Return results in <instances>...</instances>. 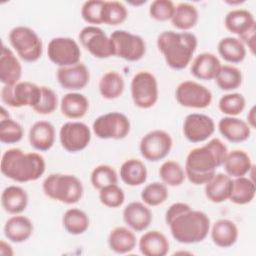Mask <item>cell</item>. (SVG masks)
Returning a JSON list of instances; mask_svg holds the SVG:
<instances>
[{
	"label": "cell",
	"mask_w": 256,
	"mask_h": 256,
	"mask_svg": "<svg viewBox=\"0 0 256 256\" xmlns=\"http://www.w3.org/2000/svg\"><path fill=\"white\" fill-rule=\"evenodd\" d=\"M165 221L172 237L182 244L199 243L210 232L208 215L184 202L173 203L165 213Z\"/></svg>",
	"instance_id": "cell-1"
},
{
	"label": "cell",
	"mask_w": 256,
	"mask_h": 256,
	"mask_svg": "<svg viewBox=\"0 0 256 256\" xmlns=\"http://www.w3.org/2000/svg\"><path fill=\"white\" fill-rule=\"evenodd\" d=\"M228 153L227 146L219 139L212 138L203 146L189 151L185 162V175L194 185L206 184L223 165Z\"/></svg>",
	"instance_id": "cell-2"
},
{
	"label": "cell",
	"mask_w": 256,
	"mask_h": 256,
	"mask_svg": "<svg viewBox=\"0 0 256 256\" xmlns=\"http://www.w3.org/2000/svg\"><path fill=\"white\" fill-rule=\"evenodd\" d=\"M0 168L8 179L25 183L38 180L45 172L46 162L39 153L10 148L3 153Z\"/></svg>",
	"instance_id": "cell-3"
},
{
	"label": "cell",
	"mask_w": 256,
	"mask_h": 256,
	"mask_svg": "<svg viewBox=\"0 0 256 256\" xmlns=\"http://www.w3.org/2000/svg\"><path fill=\"white\" fill-rule=\"evenodd\" d=\"M197 37L187 31H164L157 37V47L166 64L174 70L186 68L196 51Z\"/></svg>",
	"instance_id": "cell-4"
},
{
	"label": "cell",
	"mask_w": 256,
	"mask_h": 256,
	"mask_svg": "<svg viewBox=\"0 0 256 256\" xmlns=\"http://www.w3.org/2000/svg\"><path fill=\"white\" fill-rule=\"evenodd\" d=\"M44 194L55 201L64 204H75L83 196V185L78 177L71 174L52 173L43 183Z\"/></svg>",
	"instance_id": "cell-5"
},
{
	"label": "cell",
	"mask_w": 256,
	"mask_h": 256,
	"mask_svg": "<svg viewBox=\"0 0 256 256\" xmlns=\"http://www.w3.org/2000/svg\"><path fill=\"white\" fill-rule=\"evenodd\" d=\"M8 38L21 60L31 63L41 58L43 43L33 29L27 26H16L9 32Z\"/></svg>",
	"instance_id": "cell-6"
},
{
	"label": "cell",
	"mask_w": 256,
	"mask_h": 256,
	"mask_svg": "<svg viewBox=\"0 0 256 256\" xmlns=\"http://www.w3.org/2000/svg\"><path fill=\"white\" fill-rule=\"evenodd\" d=\"M41 86L30 81H19L14 85H3L1 88V101L3 104L13 107H31L39 103L41 98Z\"/></svg>",
	"instance_id": "cell-7"
},
{
	"label": "cell",
	"mask_w": 256,
	"mask_h": 256,
	"mask_svg": "<svg viewBox=\"0 0 256 256\" xmlns=\"http://www.w3.org/2000/svg\"><path fill=\"white\" fill-rule=\"evenodd\" d=\"M130 90L133 103L141 109L153 107L158 100V82L156 77L149 71L136 73L131 80Z\"/></svg>",
	"instance_id": "cell-8"
},
{
	"label": "cell",
	"mask_w": 256,
	"mask_h": 256,
	"mask_svg": "<svg viewBox=\"0 0 256 256\" xmlns=\"http://www.w3.org/2000/svg\"><path fill=\"white\" fill-rule=\"evenodd\" d=\"M131 124L128 117L116 111L98 116L92 125L94 134L100 139H124L128 136Z\"/></svg>",
	"instance_id": "cell-9"
},
{
	"label": "cell",
	"mask_w": 256,
	"mask_h": 256,
	"mask_svg": "<svg viewBox=\"0 0 256 256\" xmlns=\"http://www.w3.org/2000/svg\"><path fill=\"white\" fill-rule=\"evenodd\" d=\"M110 39L114 47V55L126 61L135 62L143 58L146 53V43L139 35L126 30H115Z\"/></svg>",
	"instance_id": "cell-10"
},
{
	"label": "cell",
	"mask_w": 256,
	"mask_h": 256,
	"mask_svg": "<svg viewBox=\"0 0 256 256\" xmlns=\"http://www.w3.org/2000/svg\"><path fill=\"white\" fill-rule=\"evenodd\" d=\"M81 45L95 58L106 59L114 55V47L110 36L100 27L88 25L79 33Z\"/></svg>",
	"instance_id": "cell-11"
},
{
	"label": "cell",
	"mask_w": 256,
	"mask_h": 256,
	"mask_svg": "<svg viewBox=\"0 0 256 256\" xmlns=\"http://www.w3.org/2000/svg\"><path fill=\"white\" fill-rule=\"evenodd\" d=\"M173 145L169 133L156 129L145 134L139 144L142 157L150 162H157L164 159L171 151Z\"/></svg>",
	"instance_id": "cell-12"
},
{
	"label": "cell",
	"mask_w": 256,
	"mask_h": 256,
	"mask_svg": "<svg viewBox=\"0 0 256 256\" xmlns=\"http://www.w3.org/2000/svg\"><path fill=\"white\" fill-rule=\"evenodd\" d=\"M47 55L49 60L58 67H66L80 62L81 50L74 39L55 37L48 43Z\"/></svg>",
	"instance_id": "cell-13"
},
{
	"label": "cell",
	"mask_w": 256,
	"mask_h": 256,
	"mask_svg": "<svg viewBox=\"0 0 256 256\" xmlns=\"http://www.w3.org/2000/svg\"><path fill=\"white\" fill-rule=\"evenodd\" d=\"M175 98L183 107L203 109L211 104L212 93L204 85L196 81L187 80L177 86Z\"/></svg>",
	"instance_id": "cell-14"
},
{
	"label": "cell",
	"mask_w": 256,
	"mask_h": 256,
	"mask_svg": "<svg viewBox=\"0 0 256 256\" xmlns=\"http://www.w3.org/2000/svg\"><path fill=\"white\" fill-rule=\"evenodd\" d=\"M61 146L68 152L75 153L84 150L91 141V130L83 122L69 121L64 123L59 131Z\"/></svg>",
	"instance_id": "cell-15"
},
{
	"label": "cell",
	"mask_w": 256,
	"mask_h": 256,
	"mask_svg": "<svg viewBox=\"0 0 256 256\" xmlns=\"http://www.w3.org/2000/svg\"><path fill=\"white\" fill-rule=\"evenodd\" d=\"M215 131L214 120L202 113L188 114L183 122V134L192 143H200L209 139Z\"/></svg>",
	"instance_id": "cell-16"
},
{
	"label": "cell",
	"mask_w": 256,
	"mask_h": 256,
	"mask_svg": "<svg viewBox=\"0 0 256 256\" xmlns=\"http://www.w3.org/2000/svg\"><path fill=\"white\" fill-rule=\"evenodd\" d=\"M56 76L60 86L71 92L85 88L90 80V72L82 62L71 66L59 67Z\"/></svg>",
	"instance_id": "cell-17"
},
{
	"label": "cell",
	"mask_w": 256,
	"mask_h": 256,
	"mask_svg": "<svg viewBox=\"0 0 256 256\" xmlns=\"http://www.w3.org/2000/svg\"><path fill=\"white\" fill-rule=\"evenodd\" d=\"M152 219L153 215L151 210L142 202H130L123 210L124 222L136 232L146 230L150 226Z\"/></svg>",
	"instance_id": "cell-18"
},
{
	"label": "cell",
	"mask_w": 256,
	"mask_h": 256,
	"mask_svg": "<svg viewBox=\"0 0 256 256\" xmlns=\"http://www.w3.org/2000/svg\"><path fill=\"white\" fill-rule=\"evenodd\" d=\"M22 65L14 52L2 44L0 56V81L3 85H14L20 81Z\"/></svg>",
	"instance_id": "cell-19"
},
{
	"label": "cell",
	"mask_w": 256,
	"mask_h": 256,
	"mask_svg": "<svg viewBox=\"0 0 256 256\" xmlns=\"http://www.w3.org/2000/svg\"><path fill=\"white\" fill-rule=\"evenodd\" d=\"M218 130L220 134L232 143L246 141L251 134V128L247 122L235 116H226L219 120Z\"/></svg>",
	"instance_id": "cell-20"
},
{
	"label": "cell",
	"mask_w": 256,
	"mask_h": 256,
	"mask_svg": "<svg viewBox=\"0 0 256 256\" xmlns=\"http://www.w3.org/2000/svg\"><path fill=\"white\" fill-rule=\"evenodd\" d=\"M221 66V62L215 54L204 52L194 58L190 72L199 80L209 81L216 78Z\"/></svg>",
	"instance_id": "cell-21"
},
{
	"label": "cell",
	"mask_w": 256,
	"mask_h": 256,
	"mask_svg": "<svg viewBox=\"0 0 256 256\" xmlns=\"http://www.w3.org/2000/svg\"><path fill=\"white\" fill-rule=\"evenodd\" d=\"M30 145L38 151H48L55 142V128L49 121L35 122L28 134Z\"/></svg>",
	"instance_id": "cell-22"
},
{
	"label": "cell",
	"mask_w": 256,
	"mask_h": 256,
	"mask_svg": "<svg viewBox=\"0 0 256 256\" xmlns=\"http://www.w3.org/2000/svg\"><path fill=\"white\" fill-rule=\"evenodd\" d=\"M226 29L237 35L239 38L251 30L256 29V22L253 14L246 9H234L229 11L224 19Z\"/></svg>",
	"instance_id": "cell-23"
},
{
	"label": "cell",
	"mask_w": 256,
	"mask_h": 256,
	"mask_svg": "<svg viewBox=\"0 0 256 256\" xmlns=\"http://www.w3.org/2000/svg\"><path fill=\"white\" fill-rule=\"evenodd\" d=\"M138 246L140 252L145 256H165L170 249L168 239L158 230L145 232L140 237Z\"/></svg>",
	"instance_id": "cell-24"
},
{
	"label": "cell",
	"mask_w": 256,
	"mask_h": 256,
	"mask_svg": "<svg viewBox=\"0 0 256 256\" xmlns=\"http://www.w3.org/2000/svg\"><path fill=\"white\" fill-rule=\"evenodd\" d=\"M32 221L23 215H14L10 217L4 225L5 237L13 243H22L28 240L33 233Z\"/></svg>",
	"instance_id": "cell-25"
},
{
	"label": "cell",
	"mask_w": 256,
	"mask_h": 256,
	"mask_svg": "<svg viewBox=\"0 0 256 256\" xmlns=\"http://www.w3.org/2000/svg\"><path fill=\"white\" fill-rule=\"evenodd\" d=\"M1 205L5 212L17 215L25 211L28 205L27 192L20 186L10 185L1 194Z\"/></svg>",
	"instance_id": "cell-26"
},
{
	"label": "cell",
	"mask_w": 256,
	"mask_h": 256,
	"mask_svg": "<svg viewBox=\"0 0 256 256\" xmlns=\"http://www.w3.org/2000/svg\"><path fill=\"white\" fill-rule=\"evenodd\" d=\"M226 174L230 177H242L250 173L253 169L252 161L247 152L240 149H234L227 153L223 163Z\"/></svg>",
	"instance_id": "cell-27"
},
{
	"label": "cell",
	"mask_w": 256,
	"mask_h": 256,
	"mask_svg": "<svg viewBox=\"0 0 256 256\" xmlns=\"http://www.w3.org/2000/svg\"><path fill=\"white\" fill-rule=\"evenodd\" d=\"M232 177L224 173H216L205 184V195L213 203H222L229 199L232 188Z\"/></svg>",
	"instance_id": "cell-28"
},
{
	"label": "cell",
	"mask_w": 256,
	"mask_h": 256,
	"mask_svg": "<svg viewBox=\"0 0 256 256\" xmlns=\"http://www.w3.org/2000/svg\"><path fill=\"white\" fill-rule=\"evenodd\" d=\"M211 239L215 245L221 248L233 246L238 239V228L229 219H219L211 227Z\"/></svg>",
	"instance_id": "cell-29"
},
{
	"label": "cell",
	"mask_w": 256,
	"mask_h": 256,
	"mask_svg": "<svg viewBox=\"0 0 256 256\" xmlns=\"http://www.w3.org/2000/svg\"><path fill=\"white\" fill-rule=\"evenodd\" d=\"M88 109V99L85 95L78 92L65 94L60 102L61 113L68 119H80L86 115Z\"/></svg>",
	"instance_id": "cell-30"
},
{
	"label": "cell",
	"mask_w": 256,
	"mask_h": 256,
	"mask_svg": "<svg viewBox=\"0 0 256 256\" xmlns=\"http://www.w3.org/2000/svg\"><path fill=\"white\" fill-rule=\"evenodd\" d=\"M147 168L145 164L136 158L124 161L120 167V178L128 186H139L147 179Z\"/></svg>",
	"instance_id": "cell-31"
},
{
	"label": "cell",
	"mask_w": 256,
	"mask_h": 256,
	"mask_svg": "<svg viewBox=\"0 0 256 256\" xmlns=\"http://www.w3.org/2000/svg\"><path fill=\"white\" fill-rule=\"evenodd\" d=\"M108 245L115 253L126 254L135 248L136 236L126 227H116L111 230L108 236Z\"/></svg>",
	"instance_id": "cell-32"
},
{
	"label": "cell",
	"mask_w": 256,
	"mask_h": 256,
	"mask_svg": "<svg viewBox=\"0 0 256 256\" xmlns=\"http://www.w3.org/2000/svg\"><path fill=\"white\" fill-rule=\"evenodd\" d=\"M219 55L228 63L237 64L246 57V46L237 37H224L217 46Z\"/></svg>",
	"instance_id": "cell-33"
},
{
	"label": "cell",
	"mask_w": 256,
	"mask_h": 256,
	"mask_svg": "<svg viewBox=\"0 0 256 256\" xmlns=\"http://www.w3.org/2000/svg\"><path fill=\"white\" fill-rule=\"evenodd\" d=\"M256 187L253 179L242 176L232 180V188L229 200L238 205L250 203L255 197Z\"/></svg>",
	"instance_id": "cell-34"
},
{
	"label": "cell",
	"mask_w": 256,
	"mask_h": 256,
	"mask_svg": "<svg viewBox=\"0 0 256 256\" xmlns=\"http://www.w3.org/2000/svg\"><path fill=\"white\" fill-rule=\"evenodd\" d=\"M199 19L197 8L187 2L176 5L174 15L171 19L172 25L181 31H188L196 26Z\"/></svg>",
	"instance_id": "cell-35"
},
{
	"label": "cell",
	"mask_w": 256,
	"mask_h": 256,
	"mask_svg": "<svg viewBox=\"0 0 256 256\" xmlns=\"http://www.w3.org/2000/svg\"><path fill=\"white\" fill-rule=\"evenodd\" d=\"M98 88L103 98L107 100L117 99L124 92L125 81L117 71H108L101 77Z\"/></svg>",
	"instance_id": "cell-36"
},
{
	"label": "cell",
	"mask_w": 256,
	"mask_h": 256,
	"mask_svg": "<svg viewBox=\"0 0 256 256\" xmlns=\"http://www.w3.org/2000/svg\"><path fill=\"white\" fill-rule=\"evenodd\" d=\"M24 135L22 126L10 118L5 108L1 107L0 113V141L3 144H14L19 142Z\"/></svg>",
	"instance_id": "cell-37"
},
{
	"label": "cell",
	"mask_w": 256,
	"mask_h": 256,
	"mask_svg": "<svg viewBox=\"0 0 256 256\" xmlns=\"http://www.w3.org/2000/svg\"><path fill=\"white\" fill-rule=\"evenodd\" d=\"M63 227L72 235H80L86 232L89 227V217L81 209L70 208L66 210L62 218Z\"/></svg>",
	"instance_id": "cell-38"
},
{
	"label": "cell",
	"mask_w": 256,
	"mask_h": 256,
	"mask_svg": "<svg viewBox=\"0 0 256 256\" xmlns=\"http://www.w3.org/2000/svg\"><path fill=\"white\" fill-rule=\"evenodd\" d=\"M242 80L243 76L240 69L232 65H222L215 78L217 86L223 91H232L239 88Z\"/></svg>",
	"instance_id": "cell-39"
},
{
	"label": "cell",
	"mask_w": 256,
	"mask_h": 256,
	"mask_svg": "<svg viewBox=\"0 0 256 256\" xmlns=\"http://www.w3.org/2000/svg\"><path fill=\"white\" fill-rule=\"evenodd\" d=\"M159 176L164 184L172 187L180 186L186 178L183 167L174 160H167L162 163Z\"/></svg>",
	"instance_id": "cell-40"
},
{
	"label": "cell",
	"mask_w": 256,
	"mask_h": 256,
	"mask_svg": "<svg viewBox=\"0 0 256 256\" xmlns=\"http://www.w3.org/2000/svg\"><path fill=\"white\" fill-rule=\"evenodd\" d=\"M128 16L127 8L119 1H104L102 9V23L116 26L122 24Z\"/></svg>",
	"instance_id": "cell-41"
},
{
	"label": "cell",
	"mask_w": 256,
	"mask_h": 256,
	"mask_svg": "<svg viewBox=\"0 0 256 256\" xmlns=\"http://www.w3.org/2000/svg\"><path fill=\"white\" fill-rule=\"evenodd\" d=\"M169 196L167 185L163 182H152L147 184L142 192L141 199L147 206H158L163 204Z\"/></svg>",
	"instance_id": "cell-42"
},
{
	"label": "cell",
	"mask_w": 256,
	"mask_h": 256,
	"mask_svg": "<svg viewBox=\"0 0 256 256\" xmlns=\"http://www.w3.org/2000/svg\"><path fill=\"white\" fill-rule=\"evenodd\" d=\"M91 184L97 189L101 190L102 188L118 183V175L113 167L106 164H101L96 166L91 172Z\"/></svg>",
	"instance_id": "cell-43"
},
{
	"label": "cell",
	"mask_w": 256,
	"mask_h": 256,
	"mask_svg": "<svg viewBox=\"0 0 256 256\" xmlns=\"http://www.w3.org/2000/svg\"><path fill=\"white\" fill-rule=\"evenodd\" d=\"M246 105L244 96L240 93H227L223 95L219 102V110L227 116H237L242 113Z\"/></svg>",
	"instance_id": "cell-44"
},
{
	"label": "cell",
	"mask_w": 256,
	"mask_h": 256,
	"mask_svg": "<svg viewBox=\"0 0 256 256\" xmlns=\"http://www.w3.org/2000/svg\"><path fill=\"white\" fill-rule=\"evenodd\" d=\"M99 200L106 207L118 208L124 203L125 194L121 187L112 184L99 190Z\"/></svg>",
	"instance_id": "cell-45"
},
{
	"label": "cell",
	"mask_w": 256,
	"mask_h": 256,
	"mask_svg": "<svg viewBox=\"0 0 256 256\" xmlns=\"http://www.w3.org/2000/svg\"><path fill=\"white\" fill-rule=\"evenodd\" d=\"M41 98L39 103L33 110L41 115H48L53 113L58 106V97L53 89L47 86H41Z\"/></svg>",
	"instance_id": "cell-46"
},
{
	"label": "cell",
	"mask_w": 256,
	"mask_h": 256,
	"mask_svg": "<svg viewBox=\"0 0 256 256\" xmlns=\"http://www.w3.org/2000/svg\"><path fill=\"white\" fill-rule=\"evenodd\" d=\"M175 8V4L170 0H155L150 4L149 14L156 21H168L172 19Z\"/></svg>",
	"instance_id": "cell-47"
},
{
	"label": "cell",
	"mask_w": 256,
	"mask_h": 256,
	"mask_svg": "<svg viewBox=\"0 0 256 256\" xmlns=\"http://www.w3.org/2000/svg\"><path fill=\"white\" fill-rule=\"evenodd\" d=\"M104 1L89 0L83 3L81 8V16L85 22L94 26L102 24V9Z\"/></svg>",
	"instance_id": "cell-48"
},
{
	"label": "cell",
	"mask_w": 256,
	"mask_h": 256,
	"mask_svg": "<svg viewBox=\"0 0 256 256\" xmlns=\"http://www.w3.org/2000/svg\"><path fill=\"white\" fill-rule=\"evenodd\" d=\"M0 254L2 256H12L14 254L11 245L6 243L4 240H1L0 242Z\"/></svg>",
	"instance_id": "cell-49"
},
{
	"label": "cell",
	"mask_w": 256,
	"mask_h": 256,
	"mask_svg": "<svg viewBox=\"0 0 256 256\" xmlns=\"http://www.w3.org/2000/svg\"><path fill=\"white\" fill-rule=\"evenodd\" d=\"M247 120H248L247 123L250 126V128H254L255 127V107L254 106L248 112Z\"/></svg>",
	"instance_id": "cell-50"
}]
</instances>
